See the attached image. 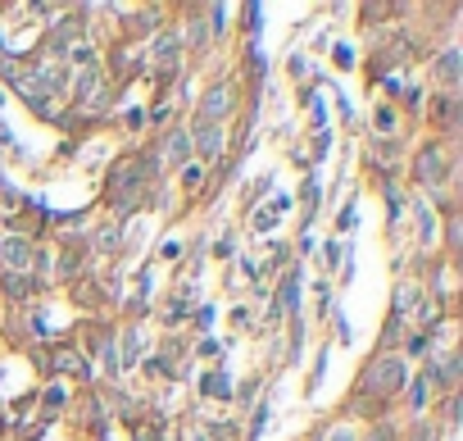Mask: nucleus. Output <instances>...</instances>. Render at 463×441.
<instances>
[{"label": "nucleus", "mask_w": 463, "mask_h": 441, "mask_svg": "<svg viewBox=\"0 0 463 441\" xmlns=\"http://www.w3.org/2000/svg\"><path fill=\"white\" fill-rule=\"evenodd\" d=\"M0 255H5V264L10 268H23L28 259H32V246L23 242V237H5V242H0Z\"/></svg>", "instance_id": "nucleus-1"}, {"label": "nucleus", "mask_w": 463, "mask_h": 441, "mask_svg": "<svg viewBox=\"0 0 463 441\" xmlns=\"http://www.w3.org/2000/svg\"><path fill=\"white\" fill-rule=\"evenodd\" d=\"M200 391H205V396H232V386H227L223 373H205L200 378Z\"/></svg>", "instance_id": "nucleus-2"}, {"label": "nucleus", "mask_w": 463, "mask_h": 441, "mask_svg": "<svg viewBox=\"0 0 463 441\" xmlns=\"http://www.w3.org/2000/svg\"><path fill=\"white\" fill-rule=\"evenodd\" d=\"M418 173L427 177V182H441V173H445V168H441V155H436V150L422 155V159H418Z\"/></svg>", "instance_id": "nucleus-3"}, {"label": "nucleus", "mask_w": 463, "mask_h": 441, "mask_svg": "<svg viewBox=\"0 0 463 441\" xmlns=\"http://www.w3.org/2000/svg\"><path fill=\"white\" fill-rule=\"evenodd\" d=\"M195 141H200V150H205V155H218V150H223V133H218V128H200V137H195Z\"/></svg>", "instance_id": "nucleus-4"}, {"label": "nucleus", "mask_w": 463, "mask_h": 441, "mask_svg": "<svg viewBox=\"0 0 463 441\" xmlns=\"http://www.w3.org/2000/svg\"><path fill=\"white\" fill-rule=\"evenodd\" d=\"M441 73L454 82V73H459V55H445V59H441Z\"/></svg>", "instance_id": "nucleus-5"}, {"label": "nucleus", "mask_w": 463, "mask_h": 441, "mask_svg": "<svg viewBox=\"0 0 463 441\" xmlns=\"http://www.w3.org/2000/svg\"><path fill=\"white\" fill-rule=\"evenodd\" d=\"M336 64H341V68H355V59H350V46H336Z\"/></svg>", "instance_id": "nucleus-6"}]
</instances>
